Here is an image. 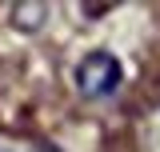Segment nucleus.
<instances>
[{"label":"nucleus","instance_id":"7ed1b4c3","mask_svg":"<svg viewBox=\"0 0 160 152\" xmlns=\"http://www.w3.org/2000/svg\"><path fill=\"white\" fill-rule=\"evenodd\" d=\"M8 152H52V148H8Z\"/></svg>","mask_w":160,"mask_h":152},{"label":"nucleus","instance_id":"f03ea898","mask_svg":"<svg viewBox=\"0 0 160 152\" xmlns=\"http://www.w3.org/2000/svg\"><path fill=\"white\" fill-rule=\"evenodd\" d=\"M132 152H160V100H152L132 124Z\"/></svg>","mask_w":160,"mask_h":152},{"label":"nucleus","instance_id":"f257e3e1","mask_svg":"<svg viewBox=\"0 0 160 152\" xmlns=\"http://www.w3.org/2000/svg\"><path fill=\"white\" fill-rule=\"evenodd\" d=\"M76 88L80 96H88V100H104V96H112L120 88V80H124V72H120V60L112 56V52H88V56L76 64Z\"/></svg>","mask_w":160,"mask_h":152}]
</instances>
